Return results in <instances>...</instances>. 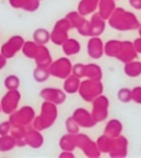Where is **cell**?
<instances>
[{"label":"cell","instance_id":"cell-46","mask_svg":"<svg viewBox=\"0 0 141 158\" xmlns=\"http://www.w3.org/2000/svg\"><path fill=\"white\" fill-rule=\"evenodd\" d=\"M7 60H8V59L6 58L2 54H0V70L6 67V65H7Z\"/></svg>","mask_w":141,"mask_h":158},{"label":"cell","instance_id":"cell-3","mask_svg":"<svg viewBox=\"0 0 141 158\" xmlns=\"http://www.w3.org/2000/svg\"><path fill=\"white\" fill-rule=\"evenodd\" d=\"M104 92V85L102 80H93V79H85L81 80L78 91L79 97L86 102H92L95 98L103 94Z\"/></svg>","mask_w":141,"mask_h":158},{"label":"cell","instance_id":"cell-27","mask_svg":"<svg viewBox=\"0 0 141 158\" xmlns=\"http://www.w3.org/2000/svg\"><path fill=\"white\" fill-rule=\"evenodd\" d=\"M65 18H66V19L68 20V22L71 23L72 29H75L76 31H78L87 21L84 15L78 13L77 11H71V12H68L65 15Z\"/></svg>","mask_w":141,"mask_h":158},{"label":"cell","instance_id":"cell-6","mask_svg":"<svg viewBox=\"0 0 141 158\" xmlns=\"http://www.w3.org/2000/svg\"><path fill=\"white\" fill-rule=\"evenodd\" d=\"M72 30V25L68 22L66 18L59 19L54 24L53 30L50 32V41L53 44L62 46L63 43L68 39V31Z\"/></svg>","mask_w":141,"mask_h":158},{"label":"cell","instance_id":"cell-37","mask_svg":"<svg viewBox=\"0 0 141 158\" xmlns=\"http://www.w3.org/2000/svg\"><path fill=\"white\" fill-rule=\"evenodd\" d=\"M65 128L66 132L69 134H77L79 132V126L78 124L75 122V120L72 116H68L65 121Z\"/></svg>","mask_w":141,"mask_h":158},{"label":"cell","instance_id":"cell-9","mask_svg":"<svg viewBox=\"0 0 141 158\" xmlns=\"http://www.w3.org/2000/svg\"><path fill=\"white\" fill-rule=\"evenodd\" d=\"M20 100H21V94L18 89L8 90L7 94L2 97L1 101H0L1 112H3L5 114H11L18 109Z\"/></svg>","mask_w":141,"mask_h":158},{"label":"cell","instance_id":"cell-14","mask_svg":"<svg viewBox=\"0 0 141 158\" xmlns=\"http://www.w3.org/2000/svg\"><path fill=\"white\" fill-rule=\"evenodd\" d=\"M87 55L92 59H99L104 56V42L100 36H90L87 42Z\"/></svg>","mask_w":141,"mask_h":158},{"label":"cell","instance_id":"cell-30","mask_svg":"<svg viewBox=\"0 0 141 158\" xmlns=\"http://www.w3.org/2000/svg\"><path fill=\"white\" fill-rule=\"evenodd\" d=\"M112 141H114V137H110V136L106 135V134H103L97 138L96 144L98 146L100 153L104 154H108L112 149Z\"/></svg>","mask_w":141,"mask_h":158},{"label":"cell","instance_id":"cell-16","mask_svg":"<svg viewBox=\"0 0 141 158\" xmlns=\"http://www.w3.org/2000/svg\"><path fill=\"white\" fill-rule=\"evenodd\" d=\"M24 142L25 146H30L31 148H41L44 144V137H43L41 131L37 130V128H30L25 131L24 135Z\"/></svg>","mask_w":141,"mask_h":158},{"label":"cell","instance_id":"cell-19","mask_svg":"<svg viewBox=\"0 0 141 158\" xmlns=\"http://www.w3.org/2000/svg\"><path fill=\"white\" fill-rule=\"evenodd\" d=\"M116 8V1L115 0H99L98 7H97V13L106 21L112 15Z\"/></svg>","mask_w":141,"mask_h":158},{"label":"cell","instance_id":"cell-4","mask_svg":"<svg viewBox=\"0 0 141 158\" xmlns=\"http://www.w3.org/2000/svg\"><path fill=\"white\" fill-rule=\"evenodd\" d=\"M35 118V111L32 106H23L22 108L17 109L11 114H9L8 121L11 123L12 126H23L27 127L28 125L32 123Z\"/></svg>","mask_w":141,"mask_h":158},{"label":"cell","instance_id":"cell-31","mask_svg":"<svg viewBox=\"0 0 141 158\" xmlns=\"http://www.w3.org/2000/svg\"><path fill=\"white\" fill-rule=\"evenodd\" d=\"M37 48H39V44H37L34 41H24V44H23L21 51L25 57L30 59H34L37 56Z\"/></svg>","mask_w":141,"mask_h":158},{"label":"cell","instance_id":"cell-8","mask_svg":"<svg viewBox=\"0 0 141 158\" xmlns=\"http://www.w3.org/2000/svg\"><path fill=\"white\" fill-rule=\"evenodd\" d=\"M109 99L105 94H100L92 101V115L96 123L106 121L109 114Z\"/></svg>","mask_w":141,"mask_h":158},{"label":"cell","instance_id":"cell-49","mask_svg":"<svg viewBox=\"0 0 141 158\" xmlns=\"http://www.w3.org/2000/svg\"><path fill=\"white\" fill-rule=\"evenodd\" d=\"M39 1H41V0H39Z\"/></svg>","mask_w":141,"mask_h":158},{"label":"cell","instance_id":"cell-38","mask_svg":"<svg viewBox=\"0 0 141 158\" xmlns=\"http://www.w3.org/2000/svg\"><path fill=\"white\" fill-rule=\"evenodd\" d=\"M39 7H40L39 0H27V2H25L22 10L28 11V12H34V11H37L39 9Z\"/></svg>","mask_w":141,"mask_h":158},{"label":"cell","instance_id":"cell-1","mask_svg":"<svg viewBox=\"0 0 141 158\" xmlns=\"http://www.w3.org/2000/svg\"><path fill=\"white\" fill-rule=\"evenodd\" d=\"M108 23L112 29L117 31H132L138 29L140 21L131 11L116 7L112 15L108 18Z\"/></svg>","mask_w":141,"mask_h":158},{"label":"cell","instance_id":"cell-39","mask_svg":"<svg viewBox=\"0 0 141 158\" xmlns=\"http://www.w3.org/2000/svg\"><path fill=\"white\" fill-rule=\"evenodd\" d=\"M84 68H85V64H76L73 65L72 67V74L75 75L78 78H84Z\"/></svg>","mask_w":141,"mask_h":158},{"label":"cell","instance_id":"cell-41","mask_svg":"<svg viewBox=\"0 0 141 158\" xmlns=\"http://www.w3.org/2000/svg\"><path fill=\"white\" fill-rule=\"evenodd\" d=\"M11 123L9 121H5V122H1L0 123V136L1 135H8L11 131Z\"/></svg>","mask_w":141,"mask_h":158},{"label":"cell","instance_id":"cell-15","mask_svg":"<svg viewBox=\"0 0 141 158\" xmlns=\"http://www.w3.org/2000/svg\"><path fill=\"white\" fill-rule=\"evenodd\" d=\"M137 56H138V53L136 52L132 42H130V41H121L120 51H119L118 56L116 57L119 62L125 64V63L134 60L137 58Z\"/></svg>","mask_w":141,"mask_h":158},{"label":"cell","instance_id":"cell-44","mask_svg":"<svg viewBox=\"0 0 141 158\" xmlns=\"http://www.w3.org/2000/svg\"><path fill=\"white\" fill-rule=\"evenodd\" d=\"M129 5L134 9L141 10V0H129Z\"/></svg>","mask_w":141,"mask_h":158},{"label":"cell","instance_id":"cell-26","mask_svg":"<svg viewBox=\"0 0 141 158\" xmlns=\"http://www.w3.org/2000/svg\"><path fill=\"white\" fill-rule=\"evenodd\" d=\"M59 146L62 151H68V152H74L76 149V138H75V134H69L66 133L59 138Z\"/></svg>","mask_w":141,"mask_h":158},{"label":"cell","instance_id":"cell-7","mask_svg":"<svg viewBox=\"0 0 141 158\" xmlns=\"http://www.w3.org/2000/svg\"><path fill=\"white\" fill-rule=\"evenodd\" d=\"M73 64L68 57H59V58L52 60L49 66L50 75L55 78L65 79L72 74Z\"/></svg>","mask_w":141,"mask_h":158},{"label":"cell","instance_id":"cell-47","mask_svg":"<svg viewBox=\"0 0 141 158\" xmlns=\"http://www.w3.org/2000/svg\"><path fill=\"white\" fill-rule=\"evenodd\" d=\"M137 30H138V34H139V36L141 37V23L139 24V27H138V29H137Z\"/></svg>","mask_w":141,"mask_h":158},{"label":"cell","instance_id":"cell-11","mask_svg":"<svg viewBox=\"0 0 141 158\" xmlns=\"http://www.w3.org/2000/svg\"><path fill=\"white\" fill-rule=\"evenodd\" d=\"M40 97L44 100V101L52 102V103L59 106L65 102L66 100V94L64 90L59 88H52V87H46L43 88L40 91Z\"/></svg>","mask_w":141,"mask_h":158},{"label":"cell","instance_id":"cell-43","mask_svg":"<svg viewBox=\"0 0 141 158\" xmlns=\"http://www.w3.org/2000/svg\"><path fill=\"white\" fill-rule=\"evenodd\" d=\"M132 44H134V49H136V52L138 53V54H141V37L140 36L137 37L134 42H132Z\"/></svg>","mask_w":141,"mask_h":158},{"label":"cell","instance_id":"cell-50","mask_svg":"<svg viewBox=\"0 0 141 158\" xmlns=\"http://www.w3.org/2000/svg\"><path fill=\"white\" fill-rule=\"evenodd\" d=\"M115 1H116V0H115Z\"/></svg>","mask_w":141,"mask_h":158},{"label":"cell","instance_id":"cell-21","mask_svg":"<svg viewBox=\"0 0 141 158\" xmlns=\"http://www.w3.org/2000/svg\"><path fill=\"white\" fill-rule=\"evenodd\" d=\"M84 78L93 79V80H102L103 79V69L98 64L89 63L85 64L84 68Z\"/></svg>","mask_w":141,"mask_h":158},{"label":"cell","instance_id":"cell-29","mask_svg":"<svg viewBox=\"0 0 141 158\" xmlns=\"http://www.w3.org/2000/svg\"><path fill=\"white\" fill-rule=\"evenodd\" d=\"M124 72L127 76L131 78L139 77L141 75V62L131 60V62L125 63Z\"/></svg>","mask_w":141,"mask_h":158},{"label":"cell","instance_id":"cell-42","mask_svg":"<svg viewBox=\"0 0 141 158\" xmlns=\"http://www.w3.org/2000/svg\"><path fill=\"white\" fill-rule=\"evenodd\" d=\"M27 0H9V5L15 9H23Z\"/></svg>","mask_w":141,"mask_h":158},{"label":"cell","instance_id":"cell-25","mask_svg":"<svg viewBox=\"0 0 141 158\" xmlns=\"http://www.w3.org/2000/svg\"><path fill=\"white\" fill-rule=\"evenodd\" d=\"M62 49L66 56H74L81 52V43L76 39H67L62 44Z\"/></svg>","mask_w":141,"mask_h":158},{"label":"cell","instance_id":"cell-35","mask_svg":"<svg viewBox=\"0 0 141 158\" xmlns=\"http://www.w3.org/2000/svg\"><path fill=\"white\" fill-rule=\"evenodd\" d=\"M3 85L7 88V90H15L20 87V79L17 75H9L6 77Z\"/></svg>","mask_w":141,"mask_h":158},{"label":"cell","instance_id":"cell-13","mask_svg":"<svg viewBox=\"0 0 141 158\" xmlns=\"http://www.w3.org/2000/svg\"><path fill=\"white\" fill-rule=\"evenodd\" d=\"M72 118H74L75 122L78 124L79 127L90 128V127H94L97 124L96 121L94 120V118H93L92 113L84 108L75 109L72 114Z\"/></svg>","mask_w":141,"mask_h":158},{"label":"cell","instance_id":"cell-28","mask_svg":"<svg viewBox=\"0 0 141 158\" xmlns=\"http://www.w3.org/2000/svg\"><path fill=\"white\" fill-rule=\"evenodd\" d=\"M25 131H27V128L23 127V126H12L11 127V131H10L9 134L13 137V139L15 142V146H18V147L25 146V142H24Z\"/></svg>","mask_w":141,"mask_h":158},{"label":"cell","instance_id":"cell-48","mask_svg":"<svg viewBox=\"0 0 141 158\" xmlns=\"http://www.w3.org/2000/svg\"><path fill=\"white\" fill-rule=\"evenodd\" d=\"M0 112H1V106H0Z\"/></svg>","mask_w":141,"mask_h":158},{"label":"cell","instance_id":"cell-5","mask_svg":"<svg viewBox=\"0 0 141 158\" xmlns=\"http://www.w3.org/2000/svg\"><path fill=\"white\" fill-rule=\"evenodd\" d=\"M76 138V148H79L84 153V155L88 158H98L100 157L102 153L99 151L96 141H93L88 135L84 133L75 134Z\"/></svg>","mask_w":141,"mask_h":158},{"label":"cell","instance_id":"cell-18","mask_svg":"<svg viewBox=\"0 0 141 158\" xmlns=\"http://www.w3.org/2000/svg\"><path fill=\"white\" fill-rule=\"evenodd\" d=\"M34 60L37 66H41V67H49L50 64L52 63L53 59L52 56H51V53H50L49 48L45 45H39V48H37V53Z\"/></svg>","mask_w":141,"mask_h":158},{"label":"cell","instance_id":"cell-24","mask_svg":"<svg viewBox=\"0 0 141 158\" xmlns=\"http://www.w3.org/2000/svg\"><path fill=\"white\" fill-rule=\"evenodd\" d=\"M121 41L120 40H109L104 43V55L112 58H116L120 51Z\"/></svg>","mask_w":141,"mask_h":158},{"label":"cell","instance_id":"cell-23","mask_svg":"<svg viewBox=\"0 0 141 158\" xmlns=\"http://www.w3.org/2000/svg\"><path fill=\"white\" fill-rule=\"evenodd\" d=\"M81 80L82 79L76 77L73 74H71L68 77H66L64 79V85H63V90L65 91V94H77L79 85H81Z\"/></svg>","mask_w":141,"mask_h":158},{"label":"cell","instance_id":"cell-12","mask_svg":"<svg viewBox=\"0 0 141 158\" xmlns=\"http://www.w3.org/2000/svg\"><path fill=\"white\" fill-rule=\"evenodd\" d=\"M128 146L129 142L126 136L119 135L117 137H114L112 146L108 155L112 158H124L128 155Z\"/></svg>","mask_w":141,"mask_h":158},{"label":"cell","instance_id":"cell-32","mask_svg":"<svg viewBox=\"0 0 141 158\" xmlns=\"http://www.w3.org/2000/svg\"><path fill=\"white\" fill-rule=\"evenodd\" d=\"M33 41L39 45H45L50 42V32L46 29L40 27L33 32Z\"/></svg>","mask_w":141,"mask_h":158},{"label":"cell","instance_id":"cell-17","mask_svg":"<svg viewBox=\"0 0 141 158\" xmlns=\"http://www.w3.org/2000/svg\"><path fill=\"white\" fill-rule=\"evenodd\" d=\"M89 27H90V36H100L106 27V21L103 19L97 12L92 13V18L89 20Z\"/></svg>","mask_w":141,"mask_h":158},{"label":"cell","instance_id":"cell-22","mask_svg":"<svg viewBox=\"0 0 141 158\" xmlns=\"http://www.w3.org/2000/svg\"><path fill=\"white\" fill-rule=\"evenodd\" d=\"M98 2L99 0H81L77 6V12L84 17L92 15L97 10Z\"/></svg>","mask_w":141,"mask_h":158},{"label":"cell","instance_id":"cell-36","mask_svg":"<svg viewBox=\"0 0 141 158\" xmlns=\"http://www.w3.org/2000/svg\"><path fill=\"white\" fill-rule=\"evenodd\" d=\"M117 98L122 103H128L131 101V89L120 88L117 92Z\"/></svg>","mask_w":141,"mask_h":158},{"label":"cell","instance_id":"cell-10","mask_svg":"<svg viewBox=\"0 0 141 158\" xmlns=\"http://www.w3.org/2000/svg\"><path fill=\"white\" fill-rule=\"evenodd\" d=\"M23 44H24V39L21 35H13L0 48V54H2L7 59L12 58L17 55L18 52L21 51Z\"/></svg>","mask_w":141,"mask_h":158},{"label":"cell","instance_id":"cell-33","mask_svg":"<svg viewBox=\"0 0 141 158\" xmlns=\"http://www.w3.org/2000/svg\"><path fill=\"white\" fill-rule=\"evenodd\" d=\"M15 147V142L10 134L0 136V152L1 153L12 151Z\"/></svg>","mask_w":141,"mask_h":158},{"label":"cell","instance_id":"cell-2","mask_svg":"<svg viewBox=\"0 0 141 158\" xmlns=\"http://www.w3.org/2000/svg\"><path fill=\"white\" fill-rule=\"evenodd\" d=\"M57 115H59V110L56 104L49 101H43L40 114L37 116L35 115L32 122L33 127L39 131H44L46 128H50L54 125Z\"/></svg>","mask_w":141,"mask_h":158},{"label":"cell","instance_id":"cell-40","mask_svg":"<svg viewBox=\"0 0 141 158\" xmlns=\"http://www.w3.org/2000/svg\"><path fill=\"white\" fill-rule=\"evenodd\" d=\"M131 100L138 104H141V86H137L131 89Z\"/></svg>","mask_w":141,"mask_h":158},{"label":"cell","instance_id":"cell-34","mask_svg":"<svg viewBox=\"0 0 141 158\" xmlns=\"http://www.w3.org/2000/svg\"><path fill=\"white\" fill-rule=\"evenodd\" d=\"M51 76L49 72V67H41L37 66L33 70V78L37 82H44L46 81L49 77Z\"/></svg>","mask_w":141,"mask_h":158},{"label":"cell","instance_id":"cell-20","mask_svg":"<svg viewBox=\"0 0 141 158\" xmlns=\"http://www.w3.org/2000/svg\"><path fill=\"white\" fill-rule=\"evenodd\" d=\"M124 130L122 123L118 118H112L106 123L104 128V134L110 136V137H117L121 135V132Z\"/></svg>","mask_w":141,"mask_h":158},{"label":"cell","instance_id":"cell-45","mask_svg":"<svg viewBox=\"0 0 141 158\" xmlns=\"http://www.w3.org/2000/svg\"><path fill=\"white\" fill-rule=\"evenodd\" d=\"M59 158H74L75 155L73 152H68V151H62V153L59 155Z\"/></svg>","mask_w":141,"mask_h":158}]
</instances>
